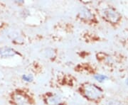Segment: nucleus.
I'll use <instances>...</instances> for the list:
<instances>
[{"label": "nucleus", "instance_id": "3", "mask_svg": "<svg viewBox=\"0 0 128 105\" xmlns=\"http://www.w3.org/2000/svg\"><path fill=\"white\" fill-rule=\"evenodd\" d=\"M17 54L16 51L14 50L13 48L4 46L0 48V57L2 58H9V57H14Z\"/></svg>", "mask_w": 128, "mask_h": 105}, {"label": "nucleus", "instance_id": "9", "mask_svg": "<svg viewBox=\"0 0 128 105\" xmlns=\"http://www.w3.org/2000/svg\"><path fill=\"white\" fill-rule=\"evenodd\" d=\"M106 105H123L120 101L117 100H113V99H110L108 100L106 102Z\"/></svg>", "mask_w": 128, "mask_h": 105}, {"label": "nucleus", "instance_id": "8", "mask_svg": "<svg viewBox=\"0 0 128 105\" xmlns=\"http://www.w3.org/2000/svg\"><path fill=\"white\" fill-rule=\"evenodd\" d=\"M94 78H95V79H96L97 81H98V82H103L106 80L108 79V78L107 76L104 75H96L94 76Z\"/></svg>", "mask_w": 128, "mask_h": 105}, {"label": "nucleus", "instance_id": "6", "mask_svg": "<svg viewBox=\"0 0 128 105\" xmlns=\"http://www.w3.org/2000/svg\"><path fill=\"white\" fill-rule=\"evenodd\" d=\"M61 102V97L58 95H54L48 97L47 99V103L49 105H57Z\"/></svg>", "mask_w": 128, "mask_h": 105}, {"label": "nucleus", "instance_id": "10", "mask_svg": "<svg viewBox=\"0 0 128 105\" xmlns=\"http://www.w3.org/2000/svg\"><path fill=\"white\" fill-rule=\"evenodd\" d=\"M22 78H23V80L24 81H26V82H32L33 80H34V77H33V75H31V74H28V75H24Z\"/></svg>", "mask_w": 128, "mask_h": 105}, {"label": "nucleus", "instance_id": "2", "mask_svg": "<svg viewBox=\"0 0 128 105\" xmlns=\"http://www.w3.org/2000/svg\"><path fill=\"white\" fill-rule=\"evenodd\" d=\"M103 15L105 18L111 23H118L120 19V14L113 8H106L103 10Z\"/></svg>", "mask_w": 128, "mask_h": 105}, {"label": "nucleus", "instance_id": "1", "mask_svg": "<svg viewBox=\"0 0 128 105\" xmlns=\"http://www.w3.org/2000/svg\"><path fill=\"white\" fill-rule=\"evenodd\" d=\"M83 92L85 95L90 100H97L102 95V90L100 89L90 83L86 84L84 85Z\"/></svg>", "mask_w": 128, "mask_h": 105}, {"label": "nucleus", "instance_id": "5", "mask_svg": "<svg viewBox=\"0 0 128 105\" xmlns=\"http://www.w3.org/2000/svg\"><path fill=\"white\" fill-rule=\"evenodd\" d=\"M79 16L83 19H90L92 18V14L91 11L86 7H82L79 11Z\"/></svg>", "mask_w": 128, "mask_h": 105}, {"label": "nucleus", "instance_id": "7", "mask_svg": "<svg viewBox=\"0 0 128 105\" xmlns=\"http://www.w3.org/2000/svg\"><path fill=\"white\" fill-rule=\"evenodd\" d=\"M44 55L47 58H53L56 55V53L52 48H47L44 51Z\"/></svg>", "mask_w": 128, "mask_h": 105}, {"label": "nucleus", "instance_id": "4", "mask_svg": "<svg viewBox=\"0 0 128 105\" xmlns=\"http://www.w3.org/2000/svg\"><path fill=\"white\" fill-rule=\"evenodd\" d=\"M14 100L17 105H29L27 98L21 94L15 95L14 96Z\"/></svg>", "mask_w": 128, "mask_h": 105}]
</instances>
